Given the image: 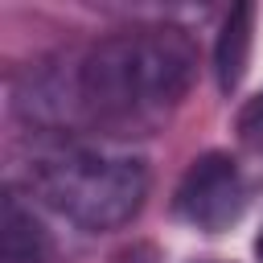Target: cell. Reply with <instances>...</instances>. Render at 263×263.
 I'll list each match as a JSON object with an SVG mask.
<instances>
[{
	"label": "cell",
	"instance_id": "obj_1",
	"mask_svg": "<svg viewBox=\"0 0 263 263\" xmlns=\"http://www.w3.org/2000/svg\"><path fill=\"white\" fill-rule=\"evenodd\" d=\"M197 53L177 25H140L99 37L78 66V95L103 123H152L193 86Z\"/></svg>",
	"mask_w": 263,
	"mask_h": 263
},
{
	"label": "cell",
	"instance_id": "obj_2",
	"mask_svg": "<svg viewBox=\"0 0 263 263\" xmlns=\"http://www.w3.org/2000/svg\"><path fill=\"white\" fill-rule=\"evenodd\" d=\"M37 197L78 230H119L148 197V168L119 148H62L33 164Z\"/></svg>",
	"mask_w": 263,
	"mask_h": 263
},
{
	"label": "cell",
	"instance_id": "obj_3",
	"mask_svg": "<svg viewBox=\"0 0 263 263\" xmlns=\"http://www.w3.org/2000/svg\"><path fill=\"white\" fill-rule=\"evenodd\" d=\"M177 214L205 230V234H218L226 230L238 214H242V177H238V164L226 156V152H201L181 185H177Z\"/></svg>",
	"mask_w": 263,
	"mask_h": 263
},
{
	"label": "cell",
	"instance_id": "obj_4",
	"mask_svg": "<svg viewBox=\"0 0 263 263\" xmlns=\"http://www.w3.org/2000/svg\"><path fill=\"white\" fill-rule=\"evenodd\" d=\"M251 33H255V4L230 8V16L222 21V33H218V45H214V78H218V90L222 95L238 90V82L247 74Z\"/></svg>",
	"mask_w": 263,
	"mask_h": 263
},
{
	"label": "cell",
	"instance_id": "obj_5",
	"mask_svg": "<svg viewBox=\"0 0 263 263\" xmlns=\"http://www.w3.org/2000/svg\"><path fill=\"white\" fill-rule=\"evenodd\" d=\"M0 263H49V238L16 193L0 201Z\"/></svg>",
	"mask_w": 263,
	"mask_h": 263
},
{
	"label": "cell",
	"instance_id": "obj_6",
	"mask_svg": "<svg viewBox=\"0 0 263 263\" xmlns=\"http://www.w3.org/2000/svg\"><path fill=\"white\" fill-rule=\"evenodd\" d=\"M238 140L251 148V152H259L263 156V95H255L242 111H238Z\"/></svg>",
	"mask_w": 263,
	"mask_h": 263
},
{
	"label": "cell",
	"instance_id": "obj_7",
	"mask_svg": "<svg viewBox=\"0 0 263 263\" xmlns=\"http://www.w3.org/2000/svg\"><path fill=\"white\" fill-rule=\"evenodd\" d=\"M111 263H156V251L148 247V242H136V247H127V251H119Z\"/></svg>",
	"mask_w": 263,
	"mask_h": 263
},
{
	"label": "cell",
	"instance_id": "obj_8",
	"mask_svg": "<svg viewBox=\"0 0 263 263\" xmlns=\"http://www.w3.org/2000/svg\"><path fill=\"white\" fill-rule=\"evenodd\" d=\"M255 259L263 263V230H259V238H255Z\"/></svg>",
	"mask_w": 263,
	"mask_h": 263
}]
</instances>
